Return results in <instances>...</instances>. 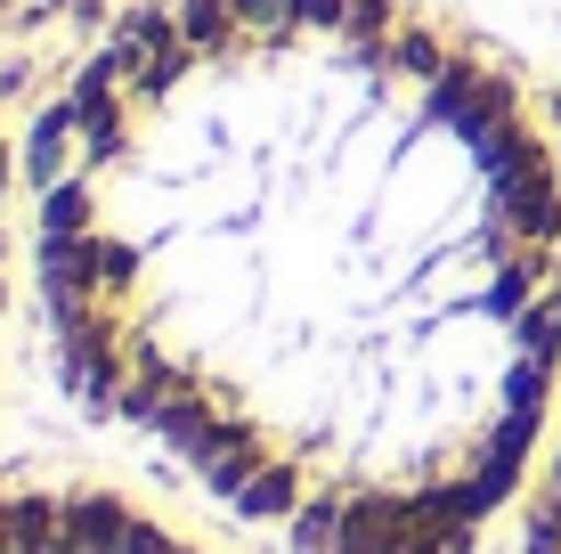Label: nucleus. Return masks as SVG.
I'll list each match as a JSON object with an SVG mask.
<instances>
[{"mask_svg": "<svg viewBox=\"0 0 561 554\" xmlns=\"http://www.w3.org/2000/svg\"><path fill=\"white\" fill-rule=\"evenodd\" d=\"M0 554H204L154 513L66 482H0Z\"/></svg>", "mask_w": 561, "mask_h": 554, "instance_id": "f03ea898", "label": "nucleus"}, {"mask_svg": "<svg viewBox=\"0 0 561 554\" xmlns=\"http://www.w3.org/2000/svg\"><path fill=\"white\" fill-rule=\"evenodd\" d=\"M529 554H561V441H553L546 489H537V522H529Z\"/></svg>", "mask_w": 561, "mask_h": 554, "instance_id": "7ed1b4c3", "label": "nucleus"}, {"mask_svg": "<svg viewBox=\"0 0 561 554\" xmlns=\"http://www.w3.org/2000/svg\"><path fill=\"white\" fill-rule=\"evenodd\" d=\"M57 359L301 554H472L561 384V156L415 0H147L33 147Z\"/></svg>", "mask_w": 561, "mask_h": 554, "instance_id": "f257e3e1", "label": "nucleus"}]
</instances>
